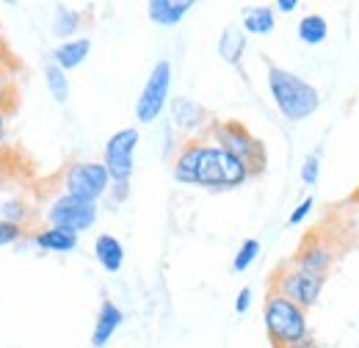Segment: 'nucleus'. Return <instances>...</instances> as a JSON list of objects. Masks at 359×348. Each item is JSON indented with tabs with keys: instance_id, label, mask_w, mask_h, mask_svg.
I'll return each mask as SVG.
<instances>
[{
	"instance_id": "obj_30",
	"label": "nucleus",
	"mask_w": 359,
	"mask_h": 348,
	"mask_svg": "<svg viewBox=\"0 0 359 348\" xmlns=\"http://www.w3.org/2000/svg\"><path fill=\"white\" fill-rule=\"evenodd\" d=\"M111 196H114V202H125L128 199V194H130V185H111V191H108Z\"/></svg>"
},
{
	"instance_id": "obj_23",
	"label": "nucleus",
	"mask_w": 359,
	"mask_h": 348,
	"mask_svg": "<svg viewBox=\"0 0 359 348\" xmlns=\"http://www.w3.org/2000/svg\"><path fill=\"white\" fill-rule=\"evenodd\" d=\"M260 241L257 238H246L241 246H238V252H235V257H232V271H246V268H252L255 260L260 257Z\"/></svg>"
},
{
	"instance_id": "obj_4",
	"label": "nucleus",
	"mask_w": 359,
	"mask_h": 348,
	"mask_svg": "<svg viewBox=\"0 0 359 348\" xmlns=\"http://www.w3.org/2000/svg\"><path fill=\"white\" fill-rule=\"evenodd\" d=\"M208 141H213L216 147H222L224 152H229L232 158H238L252 177L260 172H266V163H269V155H266V147L263 141L249 130L246 125L235 122V119H226V122H210V128L205 133Z\"/></svg>"
},
{
	"instance_id": "obj_5",
	"label": "nucleus",
	"mask_w": 359,
	"mask_h": 348,
	"mask_svg": "<svg viewBox=\"0 0 359 348\" xmlns=\"http://www.w3.org/2000/svg\"><path fill=\"white\" fill-rule=\"evenodd\" d=\"M61 194H69L83 202H100L111 191V177L102 161H75L61 174Z\"/></svg>"
},
{
	"instance_id": "obj_21",
	"label": "nucleus",
	"mask_w": 359,
	"mask_h": 348,
	"mask_svg": "<svg viewBox=\"0 0 359 348\" xmlns=\"http://www.w3.org/2000/svg\"><path fill=\"white\" fill-rule=\"evenodd\" d=\"M45 86L50 91V97L58 102V105H67L69 102V78H67V72L64 69H58L55 64H47L45 67Z\"/></svg>"
},
{
	"instance_id": "obj_8",
	"label": "nucleus",
	"mask_w": 359,
	"mask_h": 348,
	"mask_svg": "<svg viewBox=\"0 0 359 348\" xmlns=\"http://www.w3.org/2000/svg\"><path fill=\"white\" fill-rule=\"evenodd\" d=\"M135 147H138L135 128H122L105 141L102 166L108 169L111 185H130V177L135 169Z\"/></svg>"
},
{
	"instance_id": "obj_9",
	"label": "nucleus",
	"mask_w": 359,
	"mask_h": 348,
	"mask_svg": "<svg viewBox=\"0 0 359 348\" xmlns=\"http://www.w3.org/2000/svg\"><path fill=\"white\" fill-rule=\"evenodd\" d=\"M97 213L100 208L94 202H83V199H75L69 194H58L45 210V218L50 227H61V229H69L75 235L86 232L97 224Z\"/></svg>"
},
{
	"instance_id": "obj_33",
	"label": "nucleus",
	"mask_w": 359,
	"mask_h": 348,
	"mask_svg": "<svg viewBox=\"0 0 359 348\" xmlns=\"http://www.w3.org/2000/svg\"><path fill=\"white\" fill-rule=\"evenodd\" d=\"M354 208L359 210V188H357V194H354Z\"/></svg>"
},
{
	"instance_id": "obj_28",
	"label": "nucleus",
	"mask_w": 359,
	"mask_h": 348,
	"mask_svg": "<svg viewBox=\"0 0 359 348\" xmlns=\"http://www.w3.org/2000/svg\"><path fill=\"white\" fill-rule=\"evenodd\" d=\"M255 302V293H252V288H241L238 290V296H235V312L238 315H246L249 312V307Z\"/></svg>"
},
{
	"instance_id": "obj_29",
	"label": "nucleus",
	"mask_w": 359,
	"mask_h": 348,
	"mask_svg": "<svg viewBox=\"0 0 359 348\" xmlns=\"http://www.w3.org/2000/svg\"><path fill=\"white\" fill-rule=\"evenodd\" d=\"M299 8V0H276L273 3V11L276 14H293Z\"/></svg>"
},
{
	"instance_id": "obj_27",
	"label": "nucleus",
	"mask_w": 359,
	"mask_h": 348,
	"mask_svg": "<svg viewBox=\"0 0 359 348\" xmlns=\"http://www.w3.org/2000/svg\"><path fill=\"white\" fill-rule=\"evenodd\" d=\"M313 208H315V199L313 196H307V199H302L296 208H293V213L287 216V224L290 227H299V224H304L307 218H310V213H313Z\"/></svg>"
},
{
	"instance_id": "obj_25",
	"label": "nucleus",
	"mask_w": 359,
	"mask_h": 348,
	"mask_svg": "<svg viewBox=\"0 0 359 348\" xmlns=\"http://www.w3.org/2000/svg\"><path fill=\"white\" fill-rule=\"evenodd\" d=\"M14 105V78L6 67H0V111H8Z\"/></svg>"
},
{
	"instance_id": "obj_24",
	"label": "nucleus",
	"mask_w": 359,
	"mask_h": 348,
	"mask_svg": "<svg viewBox=\"0 0 359 348\" xmlns=\"http://www.w3.org/2000/svg\"><path fill=\"white\" fill-rule=\"evenodd\" d=\"M25 235H28L25 227L11 224V221H0V249H6V246H17Z\"/></svg>"
},
{
	"instance_id": "obj_11",
	"label": "nucleus",
	"mask_w": 359,
	"mask_h": 348,
	"mask_svg": "<svg viewBox=\"0 0 359 348\" xmlns=\"http://www.w3.org/2000/svg\"><path fill=\"white\" fill-rule=\"evenodd\" d=\"M334 262V252L329 243H323L320 238H310L302 243V249L293 255V260L287 265L299 268V271H307V274H318V276H326L329 268Z\"/></svg>"
},
{
	"instance_id": "obj_6",
	"label": "nucleus",
	"mask_w": 359,
	"mask_h": 348,
	"mask_svg": "<svg viewBox=\"0 0 359 348\" xmlns=\"http://www.w3.org/2000/svg\"><path fill=\"white\" fill-rule=\"evenodd\" d=\"M169 100H172V61L161 58V61L152 67L147 83H144L138 100H135V119H138L141 125L158 122L161 114L166 111Z\"/></svg>"
},
{
	"instance_id": "obj_12",
	"label": "nucleus",
	"mask_w": 359,
	"mask_h": 348,
	"mask_svg": "<svg viewBox=\"0 0 359 348\" xmlns=\"http://www.w3.org/2000/svg\"><path fill=\"white\" fill-rule=\"evenodd\" d=\"M78 241H81V235H75L69 229H61V227H50V224L31 232L34 249H42L47 255H69V252L78 249Z\"/></svg>"
},
{
	"instance_id": "obj_26",
	"label": "nucleus",
	"mask_w": 359,
	"mask_h": 348,
	"mask_svg": "<svg viewBox=\"0 0 359 348\" xmlns=\"http://www.w3.org/2000/svg\"><path fill=\"white\" fill-rule=\"evenodd\" d=\"M318 180H320V155L313 152V155H307L304 163H302V182H304V185H315Z\"/></svg>"
},
{
	"instance_id": "obj_3",
	"label": "nucleus",
	"mask_w": 359,
	"mask_h": 348,
	"mask_svg": "<svg viewBox=\"0 0 359 348\" xmlns=\"http://www.w3.org/2000/svg\"><path fill=\"white\" fill-rule=\"evenodd\" d=\"M263 326L273 348H290L310 337L307 309L296 307L273 290H269L263 302Z\"/></svg>"
},
{
	"instance_id": "obj_10",
	"label": "nucleus",
	"mask_w": 359,
	"mask_h": 348,
	"mask_svg": "<svg viewBox=\"0 0 359 348\" xmlns=\"http://www.w3.org/2000/svg\"><path fill=\"white\" fill-rule=\"evenodd\" d=\"M169 114H172V125L180 133H188L191 138H205V133L210 128V116L208 108L191 97H175L169 100Z\"/></svg>"
},
{
	"instance_id": "obj_2",
	"label": "nucleus",
	"mask_w": 359,
	"mask_h": 348,
	"mask_svg": "<svg viewBox=\"0 0 359 348\" xmlns=\"http://www.w3.org/2000/svg\"><path fill=\"white\" fill-rule=\"evenodd\" d=\"M266 83H269V94L276 105V111L287 119V122H304L310 119L315 111L320 108V94L318 88L299 78L296 72L285 69V67H269V75H266Z\"/></svg>"
},
{
	"instance_id": "obj_18",
	"label": "nucleus",
	"mask_w": 359,
	"mask_h": 348,
	"mask_svg": "<svg viewBox=\"0 0 359 348\" xmlns=\"http://www.w3.org/2000/svg\"><path fill=\"white\" fill-rule=\"evenodd\" d=\"M241 25H243V34L269 36L276 28V11H273V6H249L241 14Z\"/></svg>"
},
{
	"instance_id": "obj_7",
	"label": "nucleus",
	"mask_w": 359,
	"mask_h": 348,
	"mask_svg": "<svg viewBox=\"0 0 359 348\" xmlns=\"http://www.w3.org/2000/svg\"><path fill=\"white\" fill-rule=\"evenodd\" d=\"M323 285H326V276L307 274V271H299L293 265H285L282 271H276V276L271 282V290L285 296L287 302H293L302 309H310V307L318 304V299L323 293Z\"/></svg>"
},
{
	"instance_id": "obj_17",
	"label": "nucleus",
	"mask_w": 359,
	"mask_h": 348,
	"mask_svg": "<svg viewBox=\"0 0 359 348\" xmlns=\"http://www.w3.org/2000/svg\"><path fill=\"white\" fill-rule=\"evenodd\" d=\"M94 260L100 262L108 274L122 271V265H125V246H122V241L116 235H108V232L97 235V241H94Z\"/></svg>"
},
{
	"instance_id": "obj_32",
	"label": "nucleus",
	"mask_w": 359,
	"mask_h": 348,
	"mask_svg": "<svg viewBox=\"0 0 359 348\" xmlns=\"http://www.w3.org/2000/svg\"><path fill=\"white\" fill-rule=\"evenodd\" d=\"M290 348H315V343H313V337H307V340H302V343H296V346H290Z\"/></svg>"
},
{
	"instance_id": "obj_19",
	"label": "nucleus",
	"mask_w": 359,
	"mask_h": 348,
	"mask_svg": "<svg viewBox=\"0 0 359 348\" xmlns=\"http://www.w3.org/2000/svg\"><path fill=\"white\" fill-rule=\"evenodd\" d=\"M246 53V34L241 28H224V34L219 36V55L229 67H241Z\"/></svg>"
},
{
	"instance_id": "obj_16",
	"label": "nucleus",
	"mask_w": 359,
	"mask_h": 348,
	"mask_svg": "<svg viewBox=\"0 0 359 348\" xmlns=\"http://www.w3.org/2000/svg\"><path fill=\"white\" fill-rule=\"evenodd\" d=\"M81 28H83V11H78V8H72V6H64V3H58V6L53 8L50 34H53L55 39H61V42L75 39V36L81 34Z\"/></svg>"
},
{
	"instance_id": "obj_1",
	"label": "nucleus",
	"mask_w": 359,
	"mask_h": 348,
	"mask_svg": "<svg viewBox=\"0 0 359 348\" xmlns=\"http://www.w3.org/2000/svg\"><path fill=\"white\" fill-rule=\"evenodd\" d=\"M172 174L182 185H199L210 191H232L252 180V172L238 158L208 138H188L180 144L172 161Z\"/></svg>"
},
{
	"instance_id": "obj_14",
	"label": "nucleus",
	"mask_w": 359,
	"mask_h": 348,
	"mask_svg": "<svg viewBox=\"0 0 359 348\" xmlns=\"http://www.w3.org/2000/svg\"><path fill=\"white\" fill-rule=\"evenodd\" d=\"M91 55V39L89 36H75L67 42H58L50 53V64H55L64 72H72L78 67L86 64V58Z\"/></svg>"
},
{
	"instance_id": "obj_13",
	"label": "nucleus",
	"mask_w": 359,
	"mask_h": 348,
	"mask_svg": "<svg viewBox=\"0 0 359 348\" xmlns=\"http://www.w3.org/2000/svg\"><path fill=\"white\" fill-rule=\"evenodd\" d=\"M122 323H125V312H122V307L114 304L111 299H105V302L100 304L97 321H94V329H91V348L108 346L111 337L119 332Z\"/></svg>"
},
{
	"instance_id": "obj_31",
	"label": "nucleus",
	"mask_w": 359,
	"mask_h": 348,
	"mask_svg": "<svg viewBox=\"0 0 359 348\" xmlns=\"http://www.w3.org/2000/svg\"><path fill=\"white\" fill-rule=\"evenodd\" d=\"M6 135H8V111H0V149L6 144Z\"/></svg>"
},
{
	"instance_id": "obj_20",
	"label": "nucleus",
	"mask_w": 359,
	"mask_h": 348,
	"mask_svg": "<svg viewBox=\"0 0 359 348\" xmlns=\"http://www.w3.org/2000/svg\"><path fill=\"white\" fill-rule=\"evenodd\" d=\"M296 34H299V42L304 44H323L329 39V22H326V17H320V14H304L302 20H299V28H296Z\"/></svg>"
},
{
	"instance_id": "obj_22",
	"label": "nucleus",
	"mask_w": 359,
	"mask_h": 348,
	"mask_svg": "<svg viewBox=\"0 0 359 348\" xmlns=\"http://www.w3.org/2000/svg\"><path fill=\"white\" fill-rule=\"evenodd\" d=\"M28 218H31V208H28V202H22V199H17V196H11V199H3V202H0V221H11V224L25 227V224H28Z\"/></svg>"
},
{
	"instance_id": "obj_15",
	"label": "nucleus",
	"mask_w": 359,
	"mask_h": 348,
	"mask_svg": "<svg viewBox=\"0 0 359 348\" xmlns=\"http://www.w3.org/2000/svg\"><path fill=\"white\" fill-rule=\"evenodd\" d=\"M191 8H194V0H149L147 17L161 28H175L188 17Z\"/></svg>"
}]
</instances>
